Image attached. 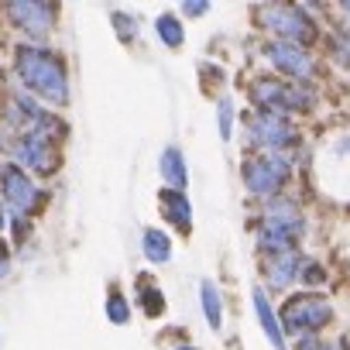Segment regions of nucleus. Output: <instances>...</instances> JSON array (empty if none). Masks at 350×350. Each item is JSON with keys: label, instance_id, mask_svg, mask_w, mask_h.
Wrapping results in <instances>:
<instances>
[{"label": "nucleus", "instance_id": "a211bd4d", "mask_svg": "<svg viewBox=\"0 0 350 350\" xmlns=\"http://www.w3.org/2000/svg\"><path fill=\"white\" fill-rule=\"evenodd\" d=\"M200 299H203L206 323H210L213 329H220V326H224V302H220V292H217V285H213V282H203V285H200Z\"/></svg>", "mask_w": 350, "mask_h": 350}, {"label": "nucleus", "instance_id": "b1692460", "mask_svg": "<svg viewBox=\"0 0 350 350\" xmlns=\"http://www.w3.org/2000/svg\"><path fill=\"white\" fill-rule=\"evenodd\" d=\"M28 230H31L28 217H14V241H18V244H21V241H28Z\"/></svg>", "mask_w": 350, "mask_h": 350}, {"label": "nucleus", "instance_id": "6ab92c4d", "mask_svg": "<svg viewBox=\"0 0 350 350\" xmlns=\"http://www.w3.org/2000/svg\"><path fill=\"white\" fill-rule=\"evenodd\" d=\"M137 292H141V306H144V312H148L151 319L165 312V295H161V288H158V285H151V278H148V275H141V278H137Z\"/></svg>", "mask_w": 350, "mask_h": 350}, {"label": "nucleus", "instance_id": "4be33fe9", "mask_svg": "<svg viewBox=\"0 0 350 350\" xmlns=\"http://www.w3.org/2000/svg\"><path fill=\"white\" fill-rule=\"evenodd\" d=\"M113 25H117V35H120L124 42H134V35H137V21H134L131 14H113Z\"/></svg>", "mask_w": 350, "mask_h": 350}, {"label": "nucleus", "instance_id": "423d86ee", "mask_svg": "<svg viewBox=\"0 0 350 350\" xmlns=\"http://www.w3.org/2000/svg\"><path fill=\"white\" fill-rule=\"evenodd\" d=\"M333 319V306L316 295V292H299L285 302L282 309V333H292V336H309L316 333L319 326H326Z\"/></svg>", "mask_w": 350, "mask_h": 350}, {"label": "nucleus", "instance_id": "20e7f679", "mask_svg": "<svg viewBox=\"0 0 350 350\" xmlns=\"http://www.w3.org/2000/svg\"><path fill=\"white\" fill-rule=\"evenodd\" d=\"M258 14H261V25H265L268 31H275L278 42H285V45L306 49V45H316V42H319L316 21H312V18L306 14V8H299V4H265Z\"/></svg>", "mask_w": 350, "mask_h": 350}, {"label": "nucleus", "instance_id": "dca6fc26", "mask_svg": "<svg viewBox=\"0 0 350 350\" xmlns=\"http://www.w3.org/2000/svg\"><path fill=\"white\" fill-rule=\"evenodd\" d=\"M141 251H144V258H148V261L165 265V261L172 258V241H168V234H165V230L148 227V230H144V237H141Z\"/></svg>", "mask_w": 350, "mask_h": 350}, {"label": "nucleus", "instance_id": "f257e3e1", "mask_svg": "<svg viewBox=\"0 0 350 350\" xmlns=\"http://www.w3.org/2000/svg\"><path fill=\"white\" fill-rule=\"evenodd\" d=\"M14 66L18 76L25 79V86L31 93H38L49 107H66L69 103V76H66V62L42 49V45H21L14 52Z\"/></svg>", "mask_w": 350, "mask_h": 350}, {"label": "nucleus", "instance_id": "2eb2a0df", "mask_svg": "<svg viewBox=\"0 0 350 350\" xmlns=\"http://www.w3.org/2000/svg\"><path fill=\"white\" fill-rule=\"evenodd\" d=\"M254 312H258V323H261L265 336L271 340V347H275V350H285V333H282V323H278V316H275V309H271L265 288L254 292Z\"/></svg>", "mask_w": 350, "mask_h": 350}, {"label": "nucleus", "instance_id": "aec40b11", "mask_svg": "<svg viewBox=\"0 0 350 350\" xmlns=\"http://www.w3.org/2000/svg\"><path fill=\"white\" fill-rule=\"evenodd\" d=\"M107 319L117 323V326L131 323V306H127V299H124L120 292H113V295L107 299Z\"/></svg>", "mask_w": 350, "mask_h": 350}, {"label": "nucleus", "instance_id": "6e6552de", "mask_svg": "<svg viewBox=\"0 0 350 350\" xmlns=\"http://www.w3.org/2000/svg\"><path fill=\"white\" fill-rule=\"evenodd\" d=\"M247 141L258 148V151H275V154H285L292 144H295V127L278 117V113H268V110H254L247 117Z\"/></svg>", "mask_w": 350, "mask_h": 350}, {"label": "nucleus", "instance_id": "f8f14e48", "mask_svg": "<svg viewBox=\"0 0 350 350\" xmlns=\"http://www.w3.org/2000/svg\"><path fill=\"white\" fill-rule=\"evenodd\" d=\"M302 268H306V258L299 251H282V254H268L261 271L268 278L271 288H288L292 282H302Z\"/></svg>", "mask_w": 350, "mask_h": 350}, {"label": "nucleus", "instance_id": "a878e982", "mask_svg": "<svg viewBox=\"0 0 350 350\" xmlns=\"http://www.w3.org/2000/svg\"><path fill=\"white\" fill-rule=\"evenodd\" d=\"M11 275V258L4 254V247H0V278H8Z\"/></svg>", "mask_w": 350, "mask_h": 350}, {"label": "nucleus", "instance_id": "9b49d317", "mask_svg": "<svg viewBox=\"0 0 350 350\" xmlns=\"http://www.w3.org/2000/svg\"><path fill=\"white\" fill-rule=\"evenodd\" d=\"M14 158H18L21 168H31L35 175H55L59 165H62V154H59L52 144H45V141H38V137H31V134H25V137L14 144Z\"/></svg>", "mask_w": 350, "mask_h": 350}, {"label": "nucleus", "instance_id": "f3484780", "mask_svg": "<svg viewBox=\"0 0 350 350\" xmlns=\"http://www.w3.org/2000/svg\"><path fill=\"white\" fill-rule=\"evenodd\" d=\"M154 35L161 38V45H168V49H179V45L186 42L183 18H175V14H158V18H154Z\"/></svg>", "mask_w": 350, "mask_h": 350}, {"label": "nucleus", "instance_id": "ddd939ff", "mask_svg": "<svg viewBox=\"0 0 350 350\" xmlns=\"http://www.w3.org/2000/svg\"><path fill=\"white\" fill-rule=\"evenodd\" d=\"M158 172H161L165 186H168V189H175V193H183V189H186V183H189L186 158H183V151H179V148H165V151H161V158H158Z\"/></svg>", "mask_w": 350, "mask_h": 350}, {"label": "nucleus", "instance_id": "393cba45", "mask_svg": "<svg viewBox=\"0 0 350 350\" xmlns=\"http://www.w3.org/2000/svg\"><path fill=\"white\" fill-rule=\"evenodd\" d=\"M299 350H336V347H333V343H316V340H309V336H306Z\"/></svg>", "mask_w": 350, "mask_h": 350}, {"label": "nucleus", "instance_id": "9d476101", "mask_svg": "<svg viewBox=\"0 0 350 350\" xmlns=\"http://www.w3.org/2000/svg\"><path fill=\"white\" fill-rule=\"evenodd\" d=\"M11 21L28 31L31 38H49L55 28V4H38V0H21V4L8 8Z\"/></svg>", "mask_w": 350, "mask_h": 350}, {"label": "nucleus", "instance_id": "cd10ccee", "mask_svg": "<svg viewBox=\"0 0 350 350\" xmlns=\"http://www.w3.org/2000/svg\"><path fill=\"white\" fill-rule=\"evenodd\" d=\"M0 230H4V206H0Z\"/></svg>", "mask_w": 350, "mask_h": 350}, {"label": "nucleus", "instance_id": "7ed1b4c3", "mask_svg": "<svg viewBox=\"0 0 350 350\" xmlns=\"http://www.w3.org/2000/svg\"><path fill=\"white\" fill-rule=\"evenodd\" d=\"M244 186L251 196L261 200H275L285 193L288 179H292V154H275V151H258L254 158L244 161L241 168Z\"/></svg>", "mask_w": 350, "mask_h": 350}, {"label": "nucleus", "instance_id": "bb28decb", "mask_svg": "<svg viewBox=\"0 0 350 350\" xmlns=\"http://www.w3.org/2000/svg\"><path fill=\"white\" fill-rule=\"evenodd\" d=\"M175 350H196L193 343H179V347H175Z\"/></svg>", "mask_w": 350, "mask_h": 350}, {"label": "nucleus", "instance_id": "0eeeda50", "mask_svg": "<svg viewBox=\"0 0 350 350\" xmlns=\"http://www.w3.org/2000/svg\"><path fill=\"white\" fill-rule=\"evenodd\" d=\"M0 193H4V200H8V206L18 213V217H35V213H42V206H45V193L31 183V175L25 172V168H18V165H4L0 168Z\"/></svg>", "mask_w": 350, "mask_h": 350}, {"label": "nucleus", "instance_id": "39448f33", "mask_svg": "<svg viewBox=\"0 0 350 350\" xmlns=\"http://www.w3.org/2000/svg\"><path fill=\"white\" fill-rule=\"evenodd\" d=\"M251 100L268 110V113H302L312 107V93L302 90L299 83H288V79H254L251 86Z\"/></svg>", "mask_w": 350, "mask_h": 350}, {"label": "nucleus", "instance_id": "5701e85b", "mask_svg": "<svg viewBox=\"0 0 350 350\" xmlns=\"http://www.w3.org/2000/svg\"><path fill=\"white\" fill-rule=\"evenodd\" d=\"M206 11H210V4H203V0H189V4H183V14L186 18H200Z\"/></svg>", "mask_w": 350, "mask_h": 350}, {"label": "nucleus", "instance_id": "4468645a", "mask_svg": "<svg viewBox=\"0 0 350 350\" xmlns=\"http://www.w3.org/2000/svg\"><path fill=\"white\" fill-rule=\"evenodd\" d=\"M158 203H161V213L179 227L183 234H189V227H193V206H189V200L183 196V193H175V189H161L158 193Z\"/></svg>", "mask_w": 350, "mask_h": 350}, {"label": "nucleus", "instance_id": "1a4fd4ad", "mask_svg": "<svg viewBox=\"0 0 350 350\" xmlns=\"http://www.w3.org/2000/svg\"><path fill=\"white\" fill-rule=\"evenodd\" d=\"M265 59L285 76V79H295V83H312L319 76V66L312 62V55L299 45H285V42H271L265 45Z\"/></svg>", "mask_w": 350, "mask_h": 350}, {"label": "nucleus", "instance_id": "412c9836", "mask_svg": "<svg viewBox=\"0 0 350 350\" xmlns=\"http://www.w3.org/2000/svg\"><path fill=\"white\" fill-rule=\"evenodd\" d=\"M217 117H220V134L230 137V134H234V103H230V100H220Z\"/></svg>", "mask_w": 350, "mask_h": 350}, {"label": "nucleus", "instance_id": "f03ea898", "mask_svg": "<svg viewBox=\"0 0 350 350\" xmlns=\"http://www.w3.org/2000/svg\"><path fill=\"white\" fill-rule=\"evenodd\" d=\"M306 224H302V213L292 200L285 196H275L265 203V220H261V230H258V247L268 251V254H282V251H295V241L302 237Z\"/></svg>", "mask_w": 350, "mask_h": 350}]
</instances>
